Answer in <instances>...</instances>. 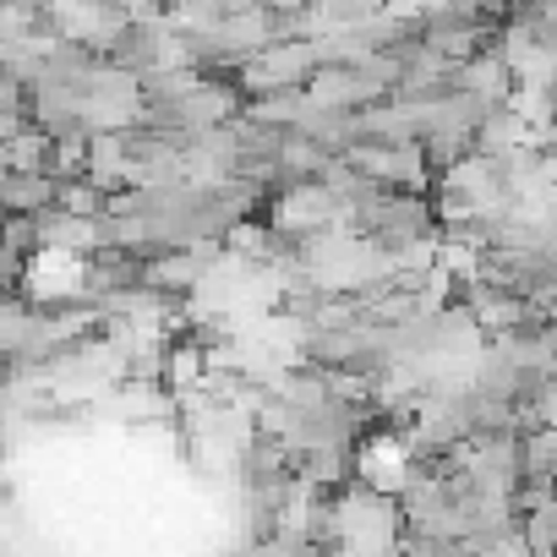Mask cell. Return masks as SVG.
Returning a JSON list of instances; mask_svg holds the SVG:
<instances>
[{
    "instance_id": "cell-1",
    "label": "cell",
    "mask_w": 557,
    "mask_h": 557,
    "mask_svg": "<svg viewBox=\"0 0 557 557\" xmlns=\"http://www.w3.org/2000/svg\"><path fill=\"white\" fill-rule=\"evenodd\" d=\"M339 224H345V208H339V197L323 181L273 191V230L278 235L307 240V235H323V230H339Z\"/></svg>"
},
{
    "instance_id": "cell-2",
    "label": "cell",
    "mask_w": 557,
    "mask_h": 557,
    "mask_svg": "<svg viewBox=\"0 0 557 557\" xmlns=\"http://www.w3.org/2000/svg\"><path fill=\"white\" fill-rule=\"evenodd\" d=\"M350 164L361 175H372L383 191H426L432 186V164L421 143H383V148H356Z\"/></svg>"
},
{
    "instance_id": "cell-3",
    "label": "cell",
    "mask_w": 557,
    "mask_h": 557,
    "mask_svg": "<svg viewBox=\"0 0 557 557\" xmlns=\"http://www.w3.org/2000/svg\"><path fill=\"white\" fill-rule=\"evenodd\" d=\"M454 88H465L481 104H508L513 99V72H508V61L497 50H481L475 61L454 66Z\"/></svg>"
},
{
    "instance_id": "cell-4",
    "label": "cell",
    "mask_w": 557,
    "mask_h": 557,
    "mask_svg": "<svg viewBox=\"0 0 557 557\" xmlns=\"http://www.w3.org/2000/svg\"><path fill=\"white\" fill-rule=\"evenodd\" d=\"M519 143H530V126L513 115V104H492L486 121L475 126V153L497 159V153H508V148H519Z\"/></svg>"
}]
</instances>
